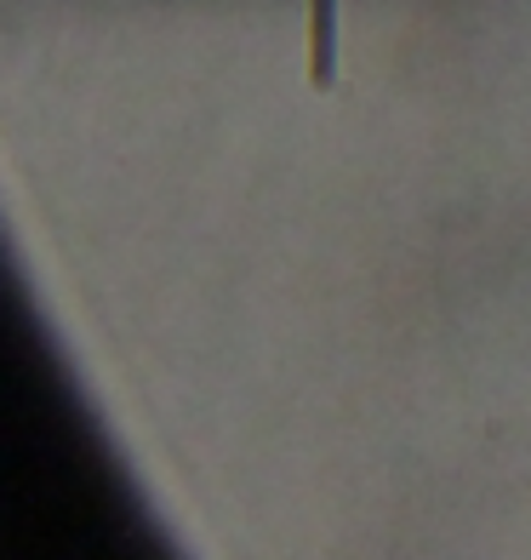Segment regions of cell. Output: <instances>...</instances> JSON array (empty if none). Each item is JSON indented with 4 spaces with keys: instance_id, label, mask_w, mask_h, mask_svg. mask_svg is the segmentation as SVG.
<instances>
[{
    "instance_id": "cell-1",
    "label": "cell",
    "mask_w": 531,
    "mask_h": 560,
    "mask_svg": "<svg viewBox=\"0 0 531 560\" xmlns=\"http://www.w3.org/2000/svg\"><path fill=\"white\" fill-rule=\"evenodd\" d=\"M338 63V0H309V74L332 81Z\"/></svg>"
}]
</instances>
